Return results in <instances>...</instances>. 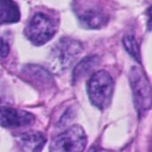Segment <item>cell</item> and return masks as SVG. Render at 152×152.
<instances>
[{"label":"cell","instance_id":"obj_12","mask_svg":"<svg viewBox=\"0 0 152 152\" xmlns=\"http://www.w3.org/2000/svg\"><path fill=\"white\" fill-rule=\"evenodd\" d=\"M9 51H10V48H9L7 42L0 37V57L5 58L9 54Z\"/></svg>","mask_w":152,"mask_h":152},{"label":"cell","instance_id":"obj_11","mask_svg":"<svg viewBox=\"0 0 152 152\" xmlns=\"http://www.w3.org/2000/svg\"><path fill=\"white\" fill-rule=\"evenodd\" d=\"M123 44L125 46V49L126 52L138 62L141 61V56H140V49L138 43L134 36L129 35L124 37Z\"/></svg>","mask_w":152,"mask_h":152},{"label":"cell","instance_id":"obj_3","mask_svg":"<svg viewBox=\"0 0 152 152\" xmlns=\"http://www.w3.org/2000/svg\"><path fill=\"white\" fill-rule=\"evenodd\" d=\"M57 26L53 19L42 12H37L25 28V35L33 45L40 46L53 38Z\"/></svg>","mask_w":152,"mask_h":152},{"label":"cell","instance_id":"obj_4","mask_svg":"<svg viewBox=\"0 0 152 152\" xmlns=\"http://www.w3.org/2000/svg\"><path fill=\"white\" fill-rule=\"evenodd\" d=\"M86 142L87 138L84 129L76 125L55 137L52 141L49 150L53 152L83 151Z\"/></svg>","mask_w":152,"mask_h":152},{"label":"cell","instance_id":"obj_6","mask_svg":"<svg viewBox=\"0 0 152 152\" xmlns=\"http://www.w3.org/2000/svg\"><path fill=\"white\" fill-rule=\"evenodd\" d=\"M83 51L82 45L72 39L63 38L55 47V55L61 68H69Z\"/></svg>","mask_w":152,"mask_h":152},{"label":"cell","instance_id":"obj_5","mask_svg":"<svg viewBox=\"0 0 152 152\" xmlns=\"http://www.w3.org/2000/svg\"><path fill=\"white\" fill-rule=\"evenodd\" d=\"M76 12L80 23L87 28H100L108 21L105 10L95 0L79 4Z\"/></svg>","mask_w":152,"mask_h":152},{"label":"cell","instance_id":"obj_8","mask_svg":"<svg viewBox=\"0 0 152 152\" xmlns=\"http://www.w3.org/2000/svg\"><path fill=\"white\" fill-rule=\"evenodd\" d=\"M45 143L46 137L40 132L26 133L21 134L19 138V145L24 151H40Z\"/></svg>","mask_w":152,"mask_h":152},{"label":"cell","instance_id":"obj_7","mask_svg":"<svg viewBox=\"0 0 152 152\" xmlns=\"http://www.w3.org/2000/svg\"><path fill=\"white\" fill-rule=\"evenodd\" d=\"M34 121V116L25 110L3 106L0 107V126L6 128L29 126Z\"/></svg>","mask_w":152,"mask_h":152},{"label":"cell","instance_id":"obj_9","mask_svg":"<svg viewBox=\"0 0 152 152\" xmlns=\"http://www.w3.org/2000/svg\"><path fill=\"white\" fill-rule=\"evenodd\" d=\"M20 19V12L12 0H0V25L16 23Z\"/></svg>","mask_w":152,"mask_h":152},{"label":"cell","instance_id":"obj_13","mask_svg":"<svg viewBox=\"0 0 152 152\" xmlns=\"http://www.w3.org/2000/svg\"><path fill=\"white\" fill-rule=\"evenodd\" d=\"M148 15H149V21H148V28L149 29H152V5L148 10Z\"/></svg>","mask_w":152,"mask_h":152},{"label":"cell","instance_id":"obj_10","mask_svg":"<svg viewBox=\"0 0 152 152\" xmlns=\"http://www.w3.org/2000/svg\"><path fill=\"white\" fill-rule=\"evenodd\" d=\"M98 62H99V59L96 56H90L82 60L74 69L73 72L74 81H77L80 78L86 76L90 71H92L98 65Z\"/></svg>","mask_w":152,"mask_h":152},{"label":"cell","instance_id":"obj_2","mask_svg":"<svg viewBox=\"0 0 152 152\" xmlns=\"http://www.w3.org/2000/svg\"><path fill=\"white\" fill-rule=\"evenodd\" d=\"M129 81L132 87L134 102L140 116L147 112L151 106V90L144 72L134 66L129 72Z\"/></svg>","mask_w":152,"mask_h":152},{"label":"cell","instance_id":"obj_1","mask_svg":"<svg viewBox=\"0 0 152 152\" xmlns=\"http://www.w3.org/2000/svg\"><path fill=\"white\" fill-rule=\"evenodd\" d=\"M114 89L112 77L105 70L94 73L87 83V94L92 104L103 110L110 104Z\"/></svg>","mask_w":152,"mask_h":152}]
</instances>
